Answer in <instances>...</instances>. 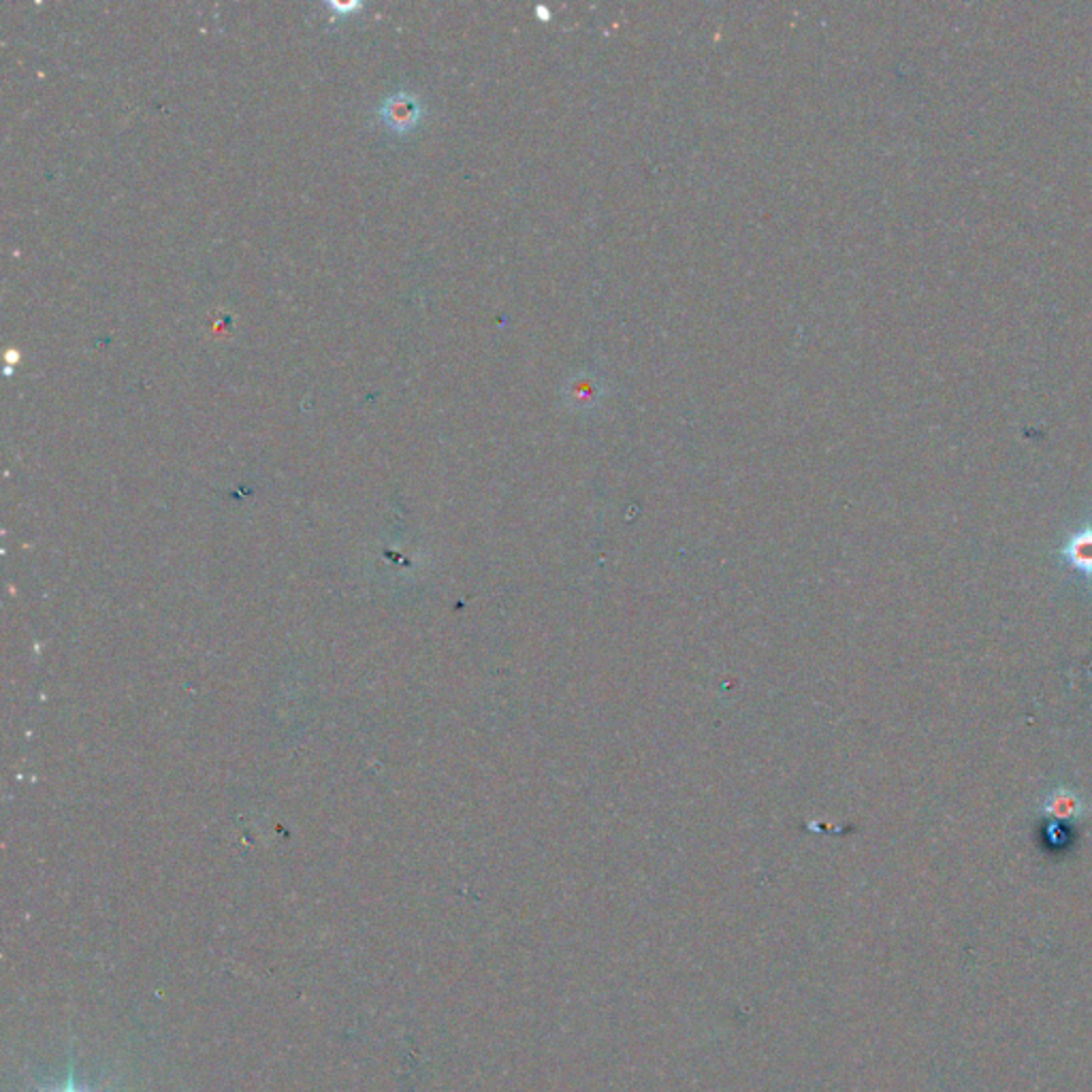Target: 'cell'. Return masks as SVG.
<instances>
[{
  "label": "cell",
  "instance_id": "cell-1",
  "mask_svg": "<svg viewBox=\"0 0 1092 1092\" xmlns=\"http://www.w3.org/2000/svg\"><path fill=\"white\" fill-rule=\"evenodd\" d=\"M378 113L386 127L395 133H408L418 124L420 105L414 94L400 90L384 98V103L378 107Z\"/></svg>",
  "mask_w": 1092,
  "mask_h": 1092
},
{
  "label": "cell",
  "instance_id": "cell-2",
  "mask_svg": "<svg viewBox=\"0 0 1092 1092\" xmlns=\"http://www.w3.org/2000/svg\"><path fill=\"white\" fill-rule=\"evenodd\" d=\"M1066 557L1084 573H1092V532L1080 534L1066 546Z\"/></svg>",
  "mask_w": 1092,
  "mask_h": 1092
},
{
  "label": "cell",
  "instance_id": "cell-3",
  "mask_svg": "<svg viewBox=\"0 0 1092 1092\" xmlns=\"http://www.w3.org/2000/svg\"><path fill=\"white\" fill-rule=\"evenodd\" d=\"M62 1092H80V1090H76V1088H73V1082H69V1084H66V1088H64Z\"/></svg>",
  "mask_w": 1092,
  "mask_h": 1092
}]
</instances>
